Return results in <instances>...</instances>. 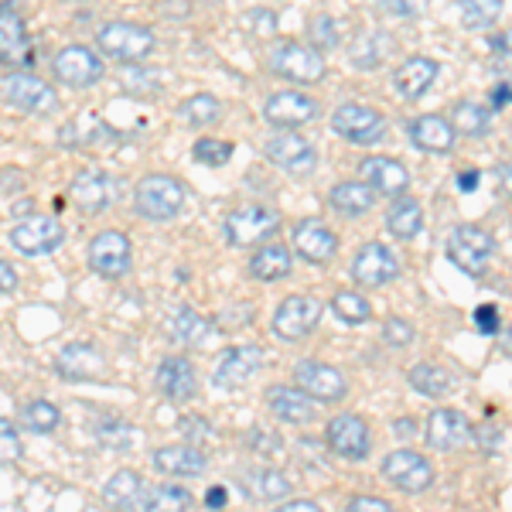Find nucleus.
Segmentation results:
<instances>
[{
    "label": "nucleus",
    "instance_id": "nucleus-1",
    "mask_svg": "<svg viewBox=\"0 0 512 512\" xmlns=\"http://www.w3.org/2000/svg\"><path fill=\"white\" fill-rule=\"evenodd\" d=\"M134 209L147 222H171L185 209V185L171 175H147L140 178L134 192Z\"/></svg>",
    "mask_w": 512,
    "mask_h": 512
},
{
    "label": "nucleus",
    "instance_id": "nucleus-2",
    "mask_svg": "<svg viewBox=\"0 0 512 512\" xmlns=\"http://www.w3.org/2000/svg\"><path fill=\"white\" fill-rule=\"evenodd\" d=\"M96 45L106 59L113 62H144L154 52V31L144 24H130V21H110L96 31Z\"/></svg>",
    "mask_w": 512,
    "mask_h": 512
},
{
    "label": "nucleus",
    "instance_id": "nucleus-3",
    "mask_svg": "<svg viewBox=\"0 0 512 512\" xmlns=\"http://www.w3.org/2000/svg\"><path fill=\"white\" fill-rule=\"evenodd\" d=\"M277 229H280V212L267 209V205H256V202L239 205V209H233L222 219V236L229 239V246H239V250L267 243Z\"/></svg>",
    "mask_w": 512,
    "mask_h": 512
},
{
    "label": "nucleus",
    "instance_id": "nucleus-4",
    "mask_svg": "<svg viewBox=\"0 0 512 512\" xmlns=\"http://www.w3.org/2000/svg\"><path fill=\"white\" fill-rule=\"evenodd\" d=\"M0 99H4L11 110L31 113V117H45V113H52L55 106H59L55 89L48 86L45 79L31 76V72H24V69L0 79Z\"/></svg>",
    "mask_w": 512,
    "mask_h": 512
},
{
    "label": "nucleus",
    "instance_id": "nucleus-5",
    "mask_svg": "<svg viewBox=\"0 0 512 512\" xmlns=\"http://www.w3.org/2000/svg\"><path fill=\"white\" fill-rule=\"evenodd\" d=\"M495 256V239L482 226H454L448 236V260L461 274L482 277Z\"/></svg>",
    "mask_w": 512,
    "mask_h": 512
},
{
    "label": "nucleus",
    "instance_id": "nucleus-6",
    "mask_svg": "<svg viewBox=\"0 0 512 512\" xmlns=\"http://www.w3.org/2000/svg\"><path fill=\"white\" fill-rule=\"evenodd\" d=\"M270 69L277 76L297 82V86H315L325 76V55L311 45H297V41H280L270 52Z\"/></svg>",
    "mask_w": 512,
    "mask_h": 512
},
{
    "label": "nucleus",
    "instance_id": "nucleus-7",
    "mask_svg": "<svg viewBox=\"0 0 512 512\" xmlns=\"http://www.w3.org/2000/svg\"><path fill=\"white\" fill-rule=\"evenodd\" d=\"M379 472H383L386 482H390L393 489L403 492V495H420V492H427L434 485L431 461H427L424 454L410 451V448H400V451L386 454Z\"/></svg>",
    "mask_w": 512,
    "mask_h": 512
},
{
    "label": "nucleus",
    "instance_id": "nucleus-8",
    "mask_svg": "<svg viewBox=\"0 0 512 512\" xmlns=\"http://www.w3.org/2000/svg\"><path fill=\"white\" fill-rule=\"evenodd\" d=\"M332 130L338 137H345L349 144L373 147L386 137V117L373 106L362 103H342L332 113Z\"/></svg>",
    "mask_w": 512,
    "mask_h": 512
},
{
    "label": "nucleus",
    "instance_id": "nucleus-9",
    "mask_svg": "<svg viewBox=\"0 0 512 512\" xmlns=\"http://www.w3.org/2000/svg\"><path fill=\"white\" fill-rule=\"evenodd\" d=\"M86 256H89V267L106 280L127 277L130 267H134V246H130V239L123 236L120 229H103V233H96Z\"/></svg>",
    "mask_w": 512,
    "mask_h": 512
},
{
    "label": "nucleus",
    "instance_id": "nucleus-10",
    "mask_svg": "<svg viewBox=\"0 0 512 512\" xmlns=\"http://www.w3.org/2000/svg\"><path fill=\"white\" fill-rule=\"evenodd\" d=\"M321 315H325V304L315 294H294L274 311V332L287 342H301L318 328Z\"/></svg>",
    "mask_w": 512,
    "mask_h": 512
},
{
    "label": "nucleus",
    "instance_id": "nucleus-11",
    "mask_svg": "<svg viewBox=\"0 0 512 512\" xmlns=\"http://www.w3.org/2000/svg\"><path fill=\"white\" fill-rule=\"evenodd\" d=\"M294 383L301 386L311 400L321 403H342L349 396V379L345 373H338L328 362H315V359H301L294 366Z\"/></svg>",
    "mask_w": 512,
    "mask_h": 512
},
{
    "label": "nucleus",
    "instance_id": "nucleus-12",
    "mask_svg": "<svg viewBox=\"0 0 512 512\" xmlns=\"http://www.w3.org/2000/svg\"><path fill=\"white\" fill-rule=\"evenodd\" d=\"M65 243V229L55 216H28L11 229V246L24 256L55 253Z\"/></svg>",
    "mask_w": 512,
    "mask_h": 512
},
{
    "label": "nucleus",
    "instance_id": "nucleus-13",
    "mask_svg": "<svg viewBox=\"0 0 512 512\" xmlns=\"http://www.w3.org/2000/svg\"><path fill=\"white\" fill-rule=\"evenodd\" d=\"M263 154H267V161H274L277 168H284L291 178H311L318 168V151L304 137L291 134V130L270 137L267 144H263Z\"/></svg>",
    "mask_w": 512,
    "mask_h": 512
},
{
    "label": "nucleus",
    "instance_id": "nucleus-14",
    "mask_svg": "<svg viewBox=\"0 0 512 512\" xmlns=\"http://www.w3.org/2000/svg\"><path fill=\"white\" fill-rule=\"evenodd\" d=\"M325 441L338 458L345 461H366L369 448H373V434H369V424L355 414H338L328 420L325 427Z\"/></svg>",
    "mask_w": 512,
    "mask_h": 512
},
{
    "label": "nucleus",
    "instance_id": "nucleus-15",
    "mask_svg": "<svg viewBox=\"0 0 512 512\" xmlns=\"http://www.w3.org/2000/svg\"><path fill=\"white\" fill-rule=\"evenodd\" d=\"M52 72H55V79L65 82V86L89 89V86H96V82L103 79V62H99V55L93 52V48L65 45L62 52L55 55Z\"/></svg>",
    "mask_w": 512,
    "mask_h": 512
},
{
    "label": "nucleus",
    "instance_id": "nucleus-16",
    "mask_svg": "<svg viewBox=\"0 0 512 512\" xmlns=\"http://www.w3.org/2000/svg\"><path fill=\"white\" fill-rule=\"evenodd\" d=\"M318 99L304 96L301 89H280V93H270L267 103H263V117H267L270 127H304L318 117Z\"/></svg>",
    "mask_w": 512,
    "mask_h": 512
},
{
    "label": "nucleus",
    "instance_id": "nucleus-17",
    "mask_svg": "<svg viewBox=\"0 0 512 512\" xmlns=\"http://www.w3.org/2000/svg\"><path fill=\"white\" fill-rule=\"evenodd\" d=\"M263 366V349L260 345H233L229 352L219 355L216 369H212V383L219 390H239L260 373Z\"/></svg>",
    "mask_w": 512,
    "mask_h": 512
},
{
    "label": "nucleus",
    "instance_id": "nucleus-18",
    "mask_svg": "<svg viewBox=\"0 0 512 512\" xmlns=\"http://www.w3.org/2000/svg\"><path fill=\"white\" fill-rule=\"evenodd\" d=\"M352 277L355 284L362 287H383V284H393L396 274H400V260L390 246L383 243H366L359 246V253L352 256Z\"/></svg>",
    "mask_w": 512,
    "mask_h": 512
},
{
    "label": "nucleus",
    "instance_id": "nucleus-19",
    "mask_svg": "<svg viewBox=\"0 0 512 512\" xmlns=\"http://www.w3.org/2000/svg\"><path fill=\"white\" fill-rule=\"evenodd\" d=\"M117 198H120V181L113 178L110 171L89 168L72 181V202H76L82 212H89V216L106 212Z\"/></svg>",
    "mask_w": 512,
    "mask_h": 512
},
{
    "label": "nucleus",
    "instance_id": "nucleus-20",
    "mask_svg": "<svg viewBox=\"0 0 512 512\" xmlns=\"http://www.w3.org/2000/svg\"><path fill=\"white\" fill-rule=\"evenodd\" d=\"M291 243H294V250H297L301 260L318 263V267L332 263L335 253H338V236L321 219H301V222H297Z\"/></svg>",
    "mask_w": 512,
    "mask_h": 512
},
{
    "label": "nucleus",
    "instance_id": "nucleus-21",
    "mask_svg": "<svg viewBox=\"0 0 512 512\" xmlns=\"http://www.w3.org/2000/svg\"><path fill=\"white\" fill-rule=\"evenodd\" d=\"M55 373L62 379H106V355L89 342H69L55 355Z\"/></svg>",
    "mask_w": 512,
    "mask_h": 512
},
{
    "label": "nucleus",
    "instance_id": "nucleus-22",
    "mask_svg": "<svg viewBox=\"0 0 512 512\" xmlns=\"http://www.w3.org/2000/svg\"><path fill=\"white\" fill-rule=\"evenodd\" d=\"M359 178L383 198H396V195H403L410 188V171L403 168L396 158H383V154H379V158L362 161L359 164Z\"/></svg>",
    "mask_w": 512,
    "mask_h": 512
},
{
    "label": "nucleus",
    "instance_id": "nucleus-23",
    "mask_svg": "<svg viewBox=\"0 0 512 512\" xmlns=\"http://www.w3.org/2000/svg\"><path fill=\"white\" fill-rule=\"evenodd\" d=\"M154 383H158V390L168 396L171 403H188V400H195V393H198V373L185 355H168L158 366Z\"/></svg>",
    "mask_w": 512,
    "mask_h": 512
},
{
    "label": "nucleus",
    "instance_id": "nucleus-24",
    "mask_svg": "<svg viewBox=\"0 0 512 512\" xmlns=\"http://www.w3.org/2000/svg\"><path fill=\"white\" fill-rule=\"evenodd\" d=\"M154 472L171 475V478H198L209 468V458L202 454L198 444H168L151 454Z\"/></svg>",
    "mask_w": 512,
    "mask_h": 512
},
{
    "label": "nucleus",
    "instance_id": "nucleus-25",
    "mask_svg": "<svg viewBox=\"0 0 512 512\" xmlns=\"http://www.w3.org/2000/svg\"><path fill=\"white\" fill-rule=\"evenodd\" d=\"M427 444H431L434 451H454L461 448V444L472 437V424H468V417L461 414V410H451V407H441L434 410L431 417H427Z\"/></svg>",
    "mask_w": 512,
    "mask_h": 512
},
{
    "label": "nucleus",
    "instance_id": "nucleus-26",
    "mask_svg": "<svg viewBox=\"0 0 512 512\" xmlns=\"http://www.w3.org/2000/svg\"><path fill=\"white\" fill-rule=\"evenodd\" d=\"M407 137H410V144L427 154H448L454 147V140H458V130L444 117H437V113H424V117L407 123Z\"/></svg>",
    "mask_w": 512,
    "mask_h": 512
},
{
    "label": "nucleus",
    "instance_id": "nucleus-27",
    "mask_svg": "<svg viewBox=\"0 0 512 512\" xmlns=\"http://www.w3.org/2000/svg\"><path fill=\"white\" fill-rule=\"evenodd\" d=\"M267 407L284 424H311L315 420V400L301 386H270Z\"/></svg>",
    "mask_w": 512,
    "mask_h": 512
},
{
    "label": "nucleus",
    "instance_id": "nucleus-28",
    "mask_svg": "<svg viewBox=\"0 0 512 512\" xmlns=\"http://www.w3.org/2000/svg\"><path fill=\"white\" fill-rule=\"evenodd\" d=\"M0 65H11V69L31 65L28 28H24L21 14L14 11H0Z\"/></svg>",
    "mask_w": 512,
    "mask_h": 512
},
{
    "label": "nucleus",
    "instance_id": "nucleus-29",
    "mask_svg": "<svg viewBox=\"0 0 512 512\" xmlns=\"http://www.w3.org/2000/svg\"><path fill=\"white\" fill-rule=\"evenodd\" d=\"M437 72H441V65H437L434 59H427V55H414V59H407L400 69L393 72V86L403 99H420L437 82Z\"/></svg>",
    "mask_w": 512,
    "mask_h": 512
},
{
    "label": "nucleus",
    "instance_id": "nucleus-30",
    "mask_svg": "<svg viewBox=\"0 0 512 512\" xmlns=\"http://www.w3.org/2000/svg\"><path fill=\"white\" fill-rule=\"evenodd\" d=\"M147 489H151V485H147L137 472H130V468H120V472H113L110 478H106L103 499L110 502L113 509H144Z\"/></svg>",
    "mask_w": 512,
    "mask_h": 512
},
{
    "label": "nucleus",
    "instance_id": "nucleus-31",
    "mask_svg": "<svg viewBox=\"0 0 512 512\" xmlns=\"http://www.w3.org/2000/svg\"><path fill=\"white\" fill-rule=\"evenodd\" d=\"M328 202H332V209L338 212V216L359 219L376 205V192L362 178L359 181H338L332 192H328Z\"/></svg>",
    "mask_w": 512,
    "mask_h": 512
},
{
    "label": "nucleus",
    "instance_id": "nucleus-32",
    "mask_svg": "<svg viewBox=\"0 0 512 512\" xmlns=\"http://www.w3.org/2000/svg\"><path fill=\"white\" fill-rule=\"evenodd\" d=\"M294 270V256L287 246L280 243H263L260 250L250 256V274L256 280H267V284H274V280H284L287 274Z\"/></svg>",
    "mask_w": 512,
    "mask_h": 512
},
{
    "label": "nucleus",
    "instance_id": "nucleus-33",
    "mask_svg": "<svg viewBox=\"0 0 512 512\" xmlns=\"http://www.w3.org/2000/svg\"><path fill=\"white\" fill-rule=\"evenodd\" d=\"M243 492L256 502H280L291 495V478L277 468H253L243 478Z\"/></svg>",
    "mask_w": 512,
    "mask_h": 512
},
{
    "label": "nucleus",
    "instance_id": "nucleus-34",
    "mask_svg": "<svg viewBox=\"0 0 512 512\" xmlns=\"http://www.w3.org/2000/svg\"><path fill=\"white\" fill-rule=\"evenodd\" d=\"M386 229H390L396 239L420 236V229H424V209H420L417 198L396 195L393 205L386 209Z\"/></svg>",
    "mask_w": 512,
    "mask_h": 512
},
{
    "label": "nucleus",
    "instance_id": "nucleus-35",
    "mask_svg": "<svg viewBox=\"0 0 512 512\" xmlns=\"http://www.w3.org/2000/svg\"><path fill=\"white\" fill-rule=\"evenodd\" d=\"M390 52H393V38L386 35V31H362V35L355 38L349 59L352 65H359V69H376L379 62H386Z\"/></svg>",
    "mask_w": 512,
    "mask_h": 512
},
{
    "label": "nucleus",
    "instance_id": "nucleus-36",
    "mask_svg": "<svg viewBox=\"0 0 512 512\" xmlns=\"http://www.w3.org/2000/svg\"><path fill=\"white\" fill-rule=\"evenodd\" d=\"M18 417H21L24 431H31V434H55V431H59V424H62L59 407H55V403H48V400L21 403Z\"/></svg>",
    "mask_w": 512,
    "mask_h": 512
},
{
    "label": "nucleus",
    "instance_id": "nucleus-37",
    "mask_svg": "<svg viewBox=\"0 0 512 512\" xmlns=\"http://www.w3.org/2000/svg\"><path fill=\"white\" fill-rule=\"evenodd\" d=\"M410 386L424 396H448L454 390V376L444 366H434V362H420L407 373Z\"/></svg>",
    "mask_w": 512,
    "mask_h": 512
},
{
    "label": "nucleus",
    "instance_id": "nucleus-38",
    "mask_svg": "<svg viewBox=\"0 0 512 512\" xmlns=\"http://www.w3.org/2000/svg\"><path fill=\"white\" fill-rule=\"evenodd\" d=\"M209 335H212V325L192 308H178L175 318H171V338L181 345H202Z\"/></svg>",
    "mask_w": 512,
    "mask_h": 512
},
{
    "label": "nucleus",
    "instance_id": "nucleus-39",
    "mask_svg": "<svg viewBox=\"0 0 512 512\" xmlns=\"http://www.w3.org/2000/svg\"><path fill=\"white\" fill-rule=\"evenodd\" d=\"M178 117L192 127H212L219 117H222V103L212 93H198V96H188L185 103L178 106Z\"/></svg>",
    "mask_w": 512,
    "mask_h": 512
},
{
    "label": "nucleus",
    "instance_id": "nucleus-40",
    "mask_svg": "<svg viewBox=\"0 0 512 512\" xmlns=\"http://www.w3.org/2000/svg\"><path fill=\"white\" fill-rule=\"evenodd\" d=\"M195 506V495L181 485H151L147 489V502L144 509L147 512H181V509H192Z\"/></svg>",
    "mask_w": 512,
    "mask_h": 512
},
{
    "label": "nucleus",
    "instance_id": "nucleus-41",
    "mask_svg": "<svg viewBox=\"0 0 512 512\" xmlns=\"http://www.w3.org/2000/svg\"><path fill=\"white\" fill-rule=\"evenodd\" d=\"M451 127L461 130L465 137H485L492 130V117H489V110L478 103H458L451 113Z\"/></svg>",
    "mask_w": 512,
    "mask_h": 512
},
{
    "label": "nucleus",
    "instance_id": "nucleus-42",
    "mask_svg": "<svg viewBox=\"0 0 512 512\" xmlns=\"http://www.w3.org/2000/svg\"><path fill=\"white\" fill-rule=\"evenodd\" d=\"M458 14L468 31L492 28L502 14V0H458Z\"/></svg>",
    "mask_w": 512,
    "mask_h": 512
},
{
    "label": "nucleus",
    "instance_id": "nucleus-43",
    "mask_svg": "<svg viewBox=\"0 0 512 512\" xmlns=\"http://www.w3.org/2000/svg\"><path fill=\"white\" fill-rule=\"evenodd\" d=\"M332 311L338 321H345V325H366V321L373 318V304H369L359 291H335Z\"/></svg>",
    "mask_w": 512,
    "mask_h": 512
},
{
    "label": "nucleus",
    "instance_id": "nucleus-44",
    "mask_svg": "<svg viewBox=\"0 0 512 512\" xmlns=\"http://www.w3.org/2000/svg\"><path fill=\"white\" fill-rule=\"evenodd\" d=\"M96 434H99V441L113 451H127L140 441V434L130 424H123V420H106V424H99Z\"/></svg>",
    "mask_w": 512,
    "mask_h": 512
},
{
    "label": "nucleus",
    "instance_id": "nucleus-45",
    "mask_svg": "<svg viewBox=\"0 0 512 512\" xmlns=\"http://www.w3.org/2000/svg\"><path fill=\"white\" fill-rule=\"evenodd\" d=\"M192 154H195L198 164H209V168H222V164H229V158H233V144H229V140L202 137L192 147Z\"/></svg>",
    "mask_w": 512,
    "mask_h": 512
},
{
    "label": "nucleus",
    "instance_id": "nucleus-46",
    "mask_svg": "<svg viewBox=\"0 0 512 512\" xmlns=\"http://www.w3.org/2000/svg\"><path fill=\"white\" fill-rule=\"evenodd\" d=\"M308 38L318 52H332V48L338 45V24L328 18V14H315L308 24Z\"/></svg>",
    "mask_w": 512,
    "mask_h": 512
},
{
    "label": "nucleus",
    "instance_id": "nucleus-47",
    "mask_svg": "<svg viewBox=\"0 0 512 512\" xmlns=\"http://www.w3.org/2000/svg\"><path fill=\"white\" fill-rule=\"evenodd\" d=\"M161 69H127L123 72V86L130 89V93L144 96V93H158L161 89Z\"/></svg>",
    "mask_w": 512,
    "mask_h": 512
},
{
    "label": "nucleus",
    "instance_id": "nucleus-48",
    "mask_svg": "<svg viewBox=\"0 0 512 512\" xmlns=\"http://www.w3.org/2000/svg\"><path fill=\"white\" fill-rule=\"evenodd\" d=\"M414 338H417V332L407 318H386L383 321V345H390V349H407Z\"/></svg>",
    "mask_w": 512,
    "mask_h": 512
},
{
    "label": "nucleus",
    "instance_id": "nucleus-49",
    "mask_svg": "<svg viewBox=\"0 0 512 512\" xmlns=\"http://www.w3.org/2000/svg\"><path fill=\"white\" fill-rule=\"evenodd\" d=\"M383 14L390 18H403V21H414L424 14V0H373Z\"/></svg>",
    "mask_w": 512,
    "mask_h": 512
},
{
    "label": "nucleus",
    "instance_id": "nucleus-50",
    "mask_svg": "<svg viewBox=\"0 0 512 512\" xmlns=\"http://www.w3.org/2000/svg\"><path fill=\"white\" fill-rule=\"evenodd\" d=\"M21 454H24V448H21V434L14 431L11 420L0 417V461H18Z\"/></svg>",
    "mask_w": 512,
    "mask_h": 512
},
{
    "label": "nucleus",
    "instance_id": "nucleus-51",
    "mask_svg": "<svg viewBox=\"0 0 512 512\" xmlns=\"http://www.w3.org/2000/svg\"><path fill=\"white\" fill-rule=\"evenodd\" d=\"M181 431H185L188 444L216 441V431H212L209 420H202V417H185V420H181Z\"/></svg>",
    "mask_w": 512,
    "mask_h": 512
},
{
    "label": "nucleus",
    "instance_id": "nucleus-52",
    "mask_svg": "<svg viewBox=\"0 0 512 512\" xmlns=\"http://www.w3.org/2000/svg\"><path fill=\"white\" fill-rule=\"evenodd\" d=\"M472 437H475L478 448H482L485 454H492V451H499V444H502V427H495V424L472 427Z\"/></svg>",
    "mask_w": 512,
    "mask_h": 512
},
{
    "label": "nucleus",
    "instance_id": "nucleus-53",
    "mask_svg": "<svg viewBox=\"0 0 512 512\" xmlns=\"http://www.w3.org/2000/svg\"><path fill=\"white\" fill-rule=\"evenodd\" d=\"M250 448H253L256 454H277V451H280V437H277V434H267L263 427H253Z\"/></svg>",
    "mask_w": 512,
    "mask_h": 512
},
{
    "label": "nucleus",
    "instance_id": "nucleus-54",
    "mask_svg": "<svg viewBox=\"0 0 512 512\" xmlns=\"http://www.w3.org/2000/svg\"><path fill=\"white\" fill-rule=\"evenodd\" d=\"M475 328L482 335H495V332H499V311H495L492 304H482V308H475Z\"/></svg>",
    "mask_w": 512,
    "mask_h": 512
},
{
    "label": "nucleus",
    "instance_id": "nucleus-55",
    "mask_svg": "<svg viewBox=\"0 0 512 512\" xmlns=\"http://www.w3.org/2000/svg\"><path fill=\"white\" fill-rule=\"evenodd\" d=\"M349 509H362V512H390L393 506L386 499H369V495H355L349 502Z\"/></svg>",
    "mask_w": 512,
    "mask_h": 512
},
{
    "label": "nucleus",
    "instance_id": "nucleus-56",
    "mask_svg": "<svg viewBox=\"0 0 512 512\" xmlns=\"http://www.w3.org/2000/svg\"><path fill=\"white\" fill-rule=\"evenodd\" d=\"M18 291V274L7 260H0V294H14Z\"/></svg>",
    "mask_w": 512,
    "mask_h": 512
},
{
    "label": "nucleus",
    "instance_id": "nucleus-57",
    "mask_svg": "<svg viewBox=\"0 0 512 512\" xmlns=\"http://www.w3.org/2000/svg\"><path fill=\"white\" fill-rule=\"evenodd\" d=\"M246 18H250V24L256 31H277V14H270V11H253V14H246Z\"/></svg>",
    "mask_w": 512,
    "mask_h": 512
},
{
    "label": "nucleus",
    "instance_id": "nucleus-58",
    "mask_svg": "<svg viewBox=\"0 0 512 512\" xmlns=\"http://www.w3.org/2000/svg\"><path fill=\"white\" fill-rule=\"evenodd\" d=\"M393 434L396 437H403V441H414V437L420 434V427H417V420L414 417H400L393 424Z\"/></svg>",
    "mask_w": 512,
    "mask_h": 512
},
{
    "label": "nucleus",
    "instance_id": "nucleus-59",
    "mask_svg": "<svg viewBox=\"0 0 512 512\" xmlns=\"http://www.w3.org/2000/svg\"><path fill=\"white\" fill-rule=\"evenodd\" d=\"M229 502V492H226V485H212L209 492H205V506L209 509H222Z\"/></svg>",
    "mask_w": 512,
    "mask_h": 512
},
{
    "label": "nucleus",
    "instance_id": "nucleus-60",
    "mask_svg": "<svg viewBox=\"0 0 512 512\" xmlns=\"http://www.w3.org/2000/svg\"><path fill=\"white\" fill-rule=\"evenodd\" d=\"M280 512H318V502L315 499H291L280 506Z\"/></svg>",
    "mask_w": 512,
    "mask_h": 512
},
{
    "label": "nucleus",
    "instance_id": "nucleus-61",
    "mask_svg": "<svg viewBox=\"0 0 512 512\" xmlns=\"http://www.w3.org/2000/svg\"><path fill=\"white\" fill-rule=\"evenodd\" d=\"M509 103H512V86L509 82H502V86L492 93V110H502V106H509Z\"/></svg>",
    "mask_w": 512,
    "mask_h": 512
},
{
    "label": "nucleus",
    "instance_id": "nucleus-62",
    "mask_svg": "<svg viewBox=\"0 0 512 512\" xmlns=\"http://www.w3.org/2000/svg\"><path fill=\"white\" fill-rule=\"evenodd\" d=\"M458 188H461V192H475V188H478V171H468V175L461 171V175H458Z\"/></svg>",
    "mask_w": 512,
    "mask_h": 512
},
{
    "label": "nucleus",
    "instance_id": "nucleus-63",
    "mask_svg": "<svg viewBox=\"0 0 512 512\" xmlns=\"http://www.w3.org/2000/svg\"><path fill=\"white\" fill-rule=\"evenodd\" d=\"M499 178H502V192L512 198V164H506V168L499 171Z\"/></svg>",
    "mask_w": 512,
    "mask_h": 512
},
{
    "label": "nucleus",
    "instance_id": "nucleus-64",
    "mask_svg": "<svg viewBox=\"0 0 512 512\" xmlns=\"http://www.w3.org/2000/svg\"><path fill=\"white\" fill-rule=\"evenodd\" d=\"M18 4H21V0H0V11H14Z\"/></svg>",
    "mask_w": 512,
    "mask_h": 512
}]
</instances>
